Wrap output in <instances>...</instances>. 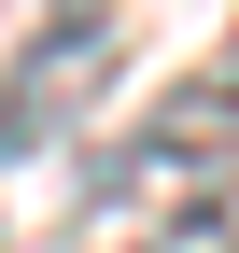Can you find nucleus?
<instances>
[{
    "label": "nucleus",
    "instance_id": "f03ea898",
    "mask_svg": "<svg viewBox=\"0 0 239 253\" xmlns=\"http://www.w3.org/2000/svg\"><path fill=\"white\" fill-rule=\"evenodd\" d=\"M225 155H239V56L183 71V84L155 99V141H141V155H113L99 183H155V169H225Z\"/></svg>",
    "mask_w": 239,
    "mask_h": 253
},
{
    "label": "nucleus",
    "instance_id": "7ed1b4c3",
    "mask_svg": "<svg viewBox=\"0 0 239 253\" xmlns=\"http://www.w3.org/2000/svg\"><path fill=\"white\" fill-rule=\"evenodd\" d=\"M127 253H239V155L225 169H169V197L141 211Z\"/></svg>",
    "mask_w": 239,
    "mask_h": 253
},
{
    "label": "nucleus",
    "instance_id": "f257e3e1",
    "mask_svg": "<svg viewBox=\"0 0 239 253\" xmlns=\"http://www.w3.org/2000/svg\"><path fill=\"white\" fill-rule=\"evenodd\" d=\"M113 56H127V14H56V28H28L14 42V71H0V169L14 155H42V141H71L84 126V99L113 84Z\"/></svg>",
    "mask_w": 239,
    "mask_h": 253
}]
</instances>
